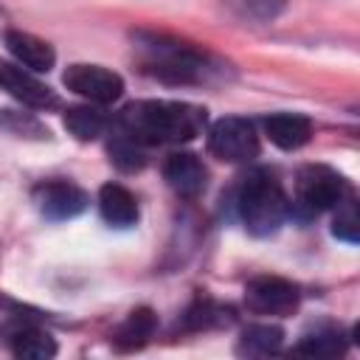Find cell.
<instances>
[{
  "instance_id": "3",
  "label": "cell",
  "mask_w": 360,
  "mask_h": 360,
  "mask_svg": "<svg viewBox=\"0 0 360 360\" xmlns=\"http://www.w3.org/2000/svg\"><path fill=\"white\" fill-rule=\"evenodd\" d=\"M141 48L146 53V70L163 82L172 84H191L202 82L208 76V59L205 53L183 45V42H166L155 34H141Z\"/></svg>"
},
{
  "instance_id": "17",
  "label": "cell",
  "mask_w": 360,
  "mask_h": 360,
  "mask_svg": "<svg viewBox=\"0 0 360 360\" xmlns=\"http://www.w3.org/2000/svg\"><path fill=\"white\" fill-rule=\"evenodd\" d=\"M107 124H110V118L93 104H79V107L65 110V129L76 141H96L98 135H104Z\"/></svg>"
},
{
  "instance_id": "7",
  "label": "cell",
  "mask_w": 360,
  "mask_h": 360,
  "mask_svg": "<svg viewBox=\"0 0 360 360\" xmlns=\"http://www.w3.org/2000/svg\"><path fill=\"white\" fill-rule=\"evenodd\" d=\"M298 284L281 276H259L245 287V304L259 315H290L298 307Z\"/></svg>"
},
{
  "instance_id": "21",
  "label": "cell",
  "mask_w": 360,
  "mask_h": 360,
  "mask_svg": "<svg viewBox=\"0 0 360 360\" xmlns=\"http://www.w3.org/2000/svg\"><path fill=\"white\" fill-rule=\"evenodd\" d=\"M110 160H112L121 172H138V169H143V163H146L141 143H135V141L127 138L124 132L110 141Z\"/></svg>"
},
{
  "instance_id": "8",
  "label": "cell",
  "mask_w": 360,
  "mask_h": 360,
  "mask_svg": "<svg viewBox=\"0 0 360 360\" xmlns=\"http://www.w3.org/2000/svg\"><path fill=\"white\" fill-rule=\"evenodd\" d=\"M34 202H37L39 214H42L45 219H53V222L73 219V217L84 214V208L90 205L87 194H84L79 186L68 183V180H51V183L37 186Z\"/></svg>"
},
{
  "instance_id": "4",
  "label": "cell",
  "mask_w": 360,
  "mask_h": 360,
  "mask_svg": "<svg viewBox=\"0 0 360 360\" xmlns=\"http://www.w3.org/2000/svg\"><path fill=\"white\" fill-rule=\"evenodd\" d=\"M343 197H349V183L332 166L309 163V166L298 169V174H295V205L301 211H307L309 217L335 208Z\"/></svg>"
},
{
  "instance_id": "16",
  "label": "cell",
  "mask_w": 360,
  "mask_h": 360,
  "mask_svg": "<svg viewBox=\"0 0 360 360\" xmlns=\"http://www.w3.org/2000/svg\"><path fill=\"white\" fill-rule=\"evenodd\" d=\"M292 354L298 357H315V360H329L346 354V335L340 329H315L304 335L295 346Z\"/></svg>"
},
{
  "instance_id": "14",
  "label": "cell",
  "mask_w": 360,
  "mask_h": 360,
  "mask_svg": "<svg viewBox=\"0 0 360 360\" xmlns=\"http://www.w3.org/2000/svg\"><path fill=\"white\" fill-rule=\"evenodd\" d=\"M6 338H8L11 354L20 360H48L56 354V340L39 326L17 323Z\"/></svg>"
},
{
  "instance_id": "9",
  "label": "cell",
  "mask_w": 360,
  "mask_h": 360,
  "mask_svg": "<svg viewBox=\"0 0 360 360\" xmlns=\"http://www.w3.org/2000/svg\"><path fill=\"white\" fill-rule=\"evenodd\" d=\"M0 87L34 110H51L59 104V96L48 84H42L28 68L11 65V62H0Z\"/></svg>"
},
{
  "instance_id": "6",
  "label": "cell",
  "mask_w": 360,
  "mask_h": 360,
  "mask_svg": "<svg viewBox=\"0 0 360 360\" xmlns=\"http://www.w3.org/2000/svg\"><path fill=\"white\" fill-rule=\"evenodd\" d=\"M65 87L90 104H112L124 93V79L101 65H70L62 76Z\"/></svg>"
},
{
  "instance_id": "2",
  "label": "cell",
  "mask_w": 360,
  "mask_h": 360,
  "mask_svg": "<svg viewBox=\"0 0 360 360\" xmlns=\"http://www.w3.org/2000/svg\"><path fill=\"white\" fill-rule=\"evenodd\" d=\"M236 208H239L245 228L253 236H273L290 214V200L273 172L253 169L245 174L239 186Z\"/></svg>"
},
{
  "instance_id": "11",
  "label": "cell",
  "mask_w": 360,
  "mask_h": 360,
  "mask_svg": "<svg viewBox=\"0 0 360 360\" xmlns=\"http://www.w3.org/2000/svg\"><path fill=\"white\" fill-rule=\"evenodd\" d=\"M3 42H6L8 53H11L22 68H28V70L48 73V70L53 68V62H56V51H53L45 39H39V37H34V34L14 31V28H11V31L3 34Z\"/></svg>"
},
{
  "instance_id": "15",
  "label": "cell",
  "mask_w": 360,
  "mask_h": 360,
  "mask_svg": "<svg viewBox=\"0 0 360 360\" xmlns=\"http://www.w3.org/2000/svg\"><path fill=\"white\" fill-rule=\"evenodd\" d=\"M155 326H158L155 312H152L149 307H138V309H132V312L127 315V321H124V323L115 329L112 343H115V349H121V352L141 349V346H143V343L152 338Z\"/></svg>"
},
{
  "instance_id": "22",
  "label": "cell",
  "mask_w": 360,
  "mask_h": 360,
  "mask_svg": "<svg viewBox=\"0 0 360 360\" xmlns=\"http://www.w3.org/2000/svg\"><path fill=\"white\" fill-rule=\"evenodd\" d=\"M217 323H225V318L208 298H197L186 312V329H208Z\"/></svg>"
},
{
  "instance_id": "19",
  "label": "cell",
  "mask_w": 360,
  "mask_h": 360,
  "mask_svg": "<svg viewBox=\"0 0 360 360\" xmlns=\"http://www.w3.org/2000/svg\"><path fill=\"white\" fill-rule=\"evenodd\" d=\"M338 214L332 219V233L340 239V242H349V245H357L360 242V217H357V202L352 197H343L338 205Z\"/></svg>"
},
{
  "instance_id": "18",
  "label": "cell",
  "mask_w": 360,
  "mask_h": 360,
  "mask_svg": "<svg viewBox=\"0 0 360 360\" xmlns=\"http://www.w3.org/2000/svg\"><path fill=\"white\" fill-rule=\"evenodd\" d=\"M284 343V329L276 323H253L242 332L236 352L248 354V357H264V354H276Z\"/></svg>"
},
{
  "instance_id": "5",
  "label": "cell",
  "mask_w": 360,
  "mask_h": 360,
  "mask_svg": "<svg viewBox=\"0 0 360 360\" xmlns=\"http://www.w3.org/2000/svg\"><path fill=\"white\" fill-rule=\"evenodd\" d=\"M208 152L225 163H248L259 155V135L253 121L225 115L208 129Z\"/></svg>"
},
{
  "instance_id": "12",
  "label": "cell",
  "mask_w": 360,
  "mask_h": 360,
  "mask_svg": "<svg viewBox=\"0 0 360 360\" xmlns=\"http://www.w3.org/2000/svg\"><path fill=\"white\" fill-rule=\"evenodd\" d=\"M98 211L112 228H132L138 222V200L121 183H104L98 188Z\"/></svg>"
},
{
  "instance_id": "10",
  "label": "cell",
  "mask_w": 360,
  "mask_h": 360,
  "mask_svg": "<svg viewBox=\"0 0 360 360\" xmlns=\"http://www.w3.org/2000/svg\"><path fill=\"white\" fill-rule=\"evenodd\" d=\"M163 177L169 188L186 200H194L208 186V169L194 152H174L163 163Z\"/></svg>"
},
{
  "instance_id": "20",
  "label": "cell",
  "mask_w": 360,
  "mask_h": 360,
  "mask_svg": "<svg viewBox=\"0 0 360 360\" xmlns=\"http://www.w3.org/2000/svg\"><path fill=\"white\" fill-rule=\"evenodd\" d=\"M222 3L233 14H239L245 20H256V22L276 20L284 11V6H287V0H222Z\"/></svg>"
},
{
  "instance_id": "13",
  "label": "cell",
  "mask_w": 360,
  "mask_h": 360,
  "mask_svg": "<svg viewBox=\"0 0 360 360\" xmlns=\"http://www.w3.org/2000/svg\"><path fill=\"white\" fill-rule=\"evenodd\" d=\"M264 132L278 149H301L312 135V121L301 112H273L264 118Z\"/></svg>"
},
{
  "instance_id": "1",
  "label": "cell",
  "mask_w": 360,
  "mask_h": 360,
  "mask_svg": "<svg viewBox=\"0 0 360 360\" xmlns=\"http://www.w3.org/2000/svg\"><path fill=\"white\" fill-rule=\"evenodd\" d=\"M118 127L127 138L141 146L186 143L194 141L205 127V110L186 101L141 98L121 110Z\"/></svg>"
}]
</instances>
